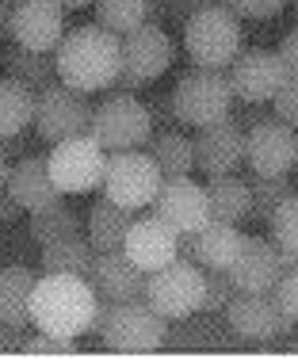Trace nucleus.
I'll use <instances>...</instances> for the list:
<instances>
[{
	"instance_id": "f257e3e1",
	"label": "nucleus",
	"mask_w": 298,
	"mask_h": 359,
	"mask_svg": "<svg viewBox=\"0 0 298 359\" xmlns=\"http://www.w3.org/2000/svg\"><path fill=\"white\" fill-rule=\"evenodd\" d=\"M123 69V39L100 23H81L65 31L54 50V73L76 92H104Z\"/></svg>"
},
{
	"instance_id": "f03ea898",
	"label": "nucleus",
	"mask_w": 298,
	"mask_h": 359,
	"mask_svg": "<svg viewBox=\"0 0 298 359\" xmlns=\"http://www.w3.org/2000/svg\"><path fill=\"white\" fill-rule=\"evenodd\" d=\"M96 290L81 276H62V271H42L31 290V325L39 332H57V337H84L96 310Z\"/></svg>"
},
{
	"instance_id": "7ed1b4c3",
	"label": "nucleus",
	"mask_w": 298,
	"mask_h": 359,
	"mask_svg": "<svg viewBox=\"0 0 298 359\" xmlns=\"http://www.w3.org/2000/svg\"><path fill=\"white\" fill-rule=\"evenodd\" d=\"M180 31H184L187 57L199 69H229V62L241 54V20L226 4L187 15V23Z\"/></svg>"
},
{
	"instance_id": "20e7f679",
	"label": "nucleus",
	"mask_w": 298,
	"mask_h": 359,
	"mask_svg": "<svg viewBox=\"0 0 298 359\" xmlns=\"http://www.w3.org/2000/svg\"><path fill=\"white\" fill-rule=\"evenodd\" d=\"M172 96V111L184 126H210L218 118H229L233 115V84H229V73L226 69H187L176 88L168 92Z\"/></svg>"
},
{
	"instance_id": "39448f33",
	"label": "nucleus",
	"mask_w": 298,
	"mask_h": 359,
	"mask_svg": "<svg viewBox=\"0 0 298 359\" xmlns=\"http://www.w3.org/2000/svg\"><path fill=\"white\" fill-rule=\"evenodd\" d=\"M88 134L104 145L107 153H118V149H142L153 134V118H149V107L142 104L134 92H115L107 96L104 104L92 107V126Z\"/></svg>"
},
{
	"instance_id": "423d86ee",
	"label": "nucleus",
	"mask_w": 298,
	"mask_h": 359,
	"mask_svg": "<svg viewBox=\"0 0 298 359\" xmlns=\"http://www.w3.org/2000/svg\"><path fill=\"white\" fill-rule=\"evenodd\" d=\"M92 126V104L88 92H76L69 84L54 81L46 88L35 92V118H31V130L39 134V142L54 145L76 134H88Z\"/></svg>"
},
{
	"instance_id": "0eeeda50",
	"label": "nucleus",
	"mask_w": 298,
	"mask_h": 359,
	"mask_svg": "<svg viewBox=\"0 0 298 359\" xmlns=\"http://www.w3.org/2000/svg\"><path fill=\"white\" fill-rule=\"evenodd\" d=\"M203 283H207V271L199 264L184 260H168L165 268L149 271L146 276V302L161 313L165 321H180V318H191L203 302Z\"/></svg>"
},
{
	"instance_id": "6e6552de",
	"label": "nucleus",
	"mask_w": 298,
	"mask_h": 359,
	"mask_svg": "<svg viewBox=\"0 0 298 359\" xmlns=\"http://www.w3.org/2000/svg\"><path fill=\"white\" fill-rule=\"evenodd\" d=\"M161 168L153 165L149 153L142 149H118V153H107L104 161V180H100V191L107 195L118 207H130V210H142L153 203L161 187Z\"/></svg>"
},
{
	"instance_id": "1a4fd4ad",
	"label": "nucleus",
	"mask_w": 298,
	"mask_h": 359,
	"mask_svg": "<svg viewBox=\"0 0 298 359\" xmlns=\"http://www.w3.org/2000/svg\"><path fill=\"white\" fill-rule=\"evenodd\" d=\"M168 321L146 302V298H130V302H111V313L104 321V340L111 352H157L165 348Z\"/></svg>"
},
{
	"instance_id": "9d476101",
	"label": "nucleus",
	"mask_w": 298,
	"mask_h": 359,
	"mask_svg": "<svg viewBox=\"0 0 298 359\" xmlns=\"http://www.w3.org/2000/svg\"><path fill=\"white\" fill-rule=\"evenodd\" d=\"M104 161H107V149L92 138V134H76V138L54 142L46 153L50 180L57 184L62 195H84V191H92V187H100V180H104Z\"/></svg>"
},
{
	"instance_id": "9b49d317",
	"label": "nucleus",
	"mask_w": 298,
	"mask_h": 359,
	"mask_svg": "<svg viewBox=\"0 0 298 359\" xmlns=\"http://www.w3.org/2000/svg\"><path fill=\"white\" fill-rule=\"evenodd\" d=\"M245 161L257 176H287L298 165V130L283 118H260L245 130Z\"/></svg>"
},
{
	"instance_id": "f8f14e48",
	"label": "nucleus",
	"mask_w": 298,
	"mask_h": 359,
	"mask_svg": "<svg viewBox=\"0 0 298 359\" xmlns=\"http://www.w3.org/2000/svg\"><path fill=\"white\" fill-rule=\"evenodd\" d=\"M153 215L165 226H172L176 233H199L210 222V203H207V187L195 184L191 176H172L161 180L157 195H153Z\"/></svg>"
},
{
	"instance_id": "ddd939ff",
	"label": "nucleus",
	"mask_w": 298,
	"mask_h": 359,
	"mask_svg": "<svg viewBox=\"0 0 298 359\" xmlns=\"http://www.w3.org/2000/svg\"><path fill=\"white\" fill-rule=\"evenodd\" d=\"M229 84H233V96L241 104H271V96L279 92V84L287 81V65L276 50H241V54L229 62Z\"/></svg>"
},
{
	"instance_id": "4468645a",
	"label": "nucleus",
	"mask_w": 298,
	"mask_h": 359,
	"mask_svg": "<svg viewBox=\"0 0 298 359\" xmlns=\"http://www.w3.org/2000/svg\"><path fill=\"white\" fill-rule=\"evenodd\" d=\"M191 145H195V168L207 176H226L245 165V126H237L233 115L218 118L210 126H199Z\"/></svg>"
},
{
	"instance_id": "2eb2a0df",
	"label": "nucleus",
	"mask_w": 298,
	"mask_h": 359,
	"mask_svg": "<svg viewBox=\"0 0 298 359\" xmlns=\"http://www.w3.org/2000/svg\"><path fill=\"white\" fill-rule=\"evenodd\" d=\"M172 57L176 46L161 23H142L123 35V73L138 76L142 84H153L161 73H168Z\"/></svg>"
},
{
	"instance_id": "dca6fc26",
	"label": "nucleus",
	"mask_w": 298,
	"mask_h": 359,
	"mask_svg": "<svg viewBox=\"0 0 298 359\" xmlns=\"http://www.w3.org/2000/svg\"><path fill=\"white\" fill-rule=\"evenodd\" d=\"M65 35V8L57 0H20L12 12V42L15 46L54 54Z\"/></svg>"
},
{
	"instance_id": "f3484780",
	"label": "nucleus",
	"mask_w": 298,
	"mask_h": 359,
	"mask_svg": "<svg viewBox=\"0 0 298 359\" xmlns=\"http://www.w3.org/2000/svg\"><path fill=\"white\" fill-rule=\"evenodd\" d=\"M8 199L15 203L20 210L35 215V210H46L62 199L57 184L50 180V168H46V153H27V157L12 161V172H8V184H4Z\"/></svg>"
},
{
	"instance_id": "a211bd4d",
	"label": "nucleus",
	"mask_w": 298,
	"mask_h": 359,
	"mask_svg": "<svg viewBox=\"0 0 298 359\" xmlns=\"http://www.w3.org/2000/svg\"><path fill=\"white\" fill-rule=\"evenodd\" d=\"M279 271H283V264H279V245L264 241V237H245L241 252H237V260L226 268V276H229V283H233V290L271 294Z\"/></svg>"
},
{
	"instance_id": "6ab92c4d",
	"label": "nucleus",
	"mask_w": 298,
	"mask_h": 359,
	"mask_svg": "<svg viewBox=\"0 0 298 359\" xmlns=\"http://www.w3.org/2000/svg\"><path fill=\"white\" fill-rule=\"evenodd\" d=\"M241 241L245 233L233 226V222H215L210 218L199 233H184L180 237V256L207 271H226L229 264L237 260L241 252Z\"/></svg>"
},
{
	"instance_id": "aec40b11",
	"label": "nucleus",
	"mask_w": 298,
	"mask_h": 359,
	"mask_svg": "<svg viewBox=\"0 0 298 359\" xmlns=\"http://www.w3.org/2000/svg\"><path fill=\"white\" fill-rule=\"evenodd\" d=\"M123 252L149 276V271L165 268L168 260L180 256V233H176L172 226H165L157 215L134 218V226L126 229V237H123Z\"/></svg>"
},
{
	"instance_id": "412c9836",
	"label": "nucleus",
	"mask_w": 298,
	"mask_h": 359,
	"mask_svg": "<svg viewBox=\"0 0 298 359\" xmlns=\"http://www.w3.org/2000/svg\"><path fill=\"white\" fill-rule=\"evenodd\" d=\"M88 283H92V290H96L100 298H107V302L146 298V271H142L123 249L96 252V264H92Z\"/></svg>"
},
{
	"instance_id": "4be33fe9",
	"label": "nucleus",
	"mask_w": 298,
	"mask_h": 359,
	"mask_svg": "<svg viewBox=\"0 0 298 359\" xmlns=\"http://www.w3.org/2000/svg\"><path fill=\"white\" fill-rule=\"evenodd\" d=\"M222 313H226L229 329H233V337H241V340H276L279 306H276V298H271V294L237 290Z\"/></svg>"
},
{
	"instance_id": "5701e85b",
	"label": "nucleus",
	"mask_w": 298,
	"mask_h": 359,
	"mask_svg": "<svg viewBox=\"0 0 298 359\" xmlns=\"http://www.w3.org/2000/svg\"><path fill=\"white\" fill-rule=\"evenodd\" d=\"M134 218H138V210L118 207V203H111L104 195V199L92 203L88 222H84V237H88V245L96 252H115V249H123V237L134 226Z\"/></svg>"
},
{
	"instance_id": "b1692460",
	"label": "nucleus",
	"mask_w": 298,
	"mask_h": 359,
	"mask_svg": "<svg viewBox=\"0 0 298 359\" xmlns=\"http://www.w3.org/2000/svg\"><path fill=\"white\" fill-rule=\"evenodd\" d=\"M35 271L31 268H0V321L27 329L31 325V290H35Z\"/></svg>"
},
{
	"instance_id": "393cba45",
	"label": "nucleus",
	"mask_w": 298,
	"mask_h": 359,
	"mask_svg": "<svg viewBox=\"0 0 298 359\" xmlns=\"http://www.w3.org/2000/svg\"><path fill=\"white\" fill-rule=\"evenodd\" d=\"M149 157H153V165L161 168V176L165 180H172V176H191L195 172V145L187 134L180 130H157V134H149Z\"/></svg>"
},
{
	"instance_id": "a878e982",
	"label": "nucleus",
	"mask_w": 298,
	"mask_h": 359,
	"mask_svg": "<svg viewBox=\"0 0 298 359\" xmlns=\"http://www.w3.org/2000/svg\"><path fill=\"white\" fill-rule=\"evenodd\" d=\"M207 203H210V218L215 222H241L249 218V184L237 180L233 172L226 176H207Z\"/></svg>"
},
{
	"instance_id": "bb28decb",
	"label": "nucleus",
	"mask_w": 298,
	"mask_h": 359,
	"mask_svg": "<svg viewBox=\"0 0 298 359\" xmlns=\"http://www.w3.org/2000/svg\"><path fill=\"white\" fill-rule=\"evenodd\" d=\"M0 65H4V76H15V81L27 84L31 92H39V88H46V84L57 81L54 57L39 54V50H27V46H15V42L0 54Z\"/></svg>"
},
{
	"instance_id": "cd10ccee",
	"label": "nucleus",
	"mask_w": 298,
	"mask_h": 359,
	"mask_svg": "<svg viewBox=\"0 0 298 359\" xmlns=\"http://www.w3.org/2000/svg\"><path fill=\"white\" fill-rule=\"evenodd\" d=\"M92 264H96V249L88 245V237H65V241L42 245V271H62V276H92Z\"/></svg>"
},
{
	"instance_id": "c85d7f7f",
	"label": "nucleus",
	"mask_w": 298,
	"mask_h": 359,
	"mask_svg": "<svg viewBox=\"0 0 298 359\" xmlns=\"http://www.w3.org/2000/svg\"><path fill=\"white\" fill-rule=\"evenodd\" d=\"M35 118V92L15 76H0V138L27 130Z\"/></svg>"
},
{
	"instance_id": "c756f323",
	"label": "nucleus",
	"mask_w": 298,
	"mask_h": 359,
	"mask_svg": "<svg viewBox=\"0 0 298 359\" xmlns=\"http://www.w3.org/2000/svg\"><path fill=\"white\" fill-rule=\"evenodd\" d=\"M84 233V218L76 215L73 207H65L62 199L46 210H35L31 215V237L39 245H54V241H65V237H81Z\"/></svg>"
},
{
	"instance_id": "7c9ffc66",
	"label": "nucleus",
	"mask_w": 298,
	"mask_h": 359,
	"mask_svg": "<svg viewBox=\"0 0 298 359\" xmlns=\"http://www.w3.org/2000/svg\"><path fill=\"white\" fill-rule=\"evenodd\" d=\"M92 8H96V23H100V27L115 31V35L123 39L126 31L149 23L153 0H96Z\"/></svg>"
},
{
	"instance_id": "2f4dec72",
	"label": "nucleus",
	"mask_w": 298,
	"mask_h": 359,
	"mask_svg": "<svg viewBox=\"0 0 298 359\" xmlns=\"http://www.w3.org/2000/svg\"><path fill=\"white\" fill-rule=\"evenodd\" d=\"M287 195H294V184L287 176H257L252 172V180H249V215L271 218Z\"/></svg>"
},
{
	"instance_id": "473e14b6",
	"label": "nucleus",
	"mask_w": 298,
	"mask_h": 359,
	"mask_svg": "<svg viewBox=\"0 0 298 359\" xmlns=\"http://www.w3.org/2000/svg\"><path fill=\"white\" fill-rule=\"evenodd\" d=\"M268 222H271V237H276L279 252H287L298 260V191L287 195Z\"/></svg>"
},
{
	"instance_id": "72a5a7b5",
	"label": "nucleus",
	"mask_w": 298,
	"mask_h": 359,
	"mask_svg": "<svg viewBox=\"0 0 298 359\" xmlns=\"http://www.w3.org/2000/svg\"><path fill=\"white\" fill-rule=\"evenodd\" d=\"M279 264H283V271H279L276 287H271V298H276L279 313H287V318L298 321V260L287 252H279Z\"/></svg>"
},
{
	"instance_id": "f704fd0d",
	"label": "nucleus",
	"mask_w": 298,
	"mask_h": 359,
	"mask_svg": "<svg viewBox=\"0 0 298 359\" xmlns=\"http://www.w3.org/2000/svg\"><path fill=\"white\" fill-rule=\"evenodd\" d=\"M237 290L229 283L226 271H207V283H203V302H199V313H222L229 306Z\"/></svg>"
},
{
	"instance_id": "c9c22d12",
	"label": "nucleus",
	"mask_w": 298,
	"mask_h": 359,
	"mask_svg": "<svg viewBox=\"0 0 298 359\" xmlns=\"http://www.w3.org/2000/svg\"><path fill=\"white\" fill-rule=\"evenodd\" d=\"M20 352H27V355H73L76 337H57V332H39L35 329V337H23Z\"/></svg>"
},
{
	"instance_id": "e433bc0d",
	"label": "nucleus",
	"mask_w": 298,
	"mask_h": 359,
	"mask_svg": "<svg viewBox=\"0 0 298 359\" xmlns=\"http://www.w3.org/2000/svg\"><path fill=\"white\" fill-rule=\"evenodd\" d=\"M271 107H276V118H283L287 126H298V76L287 73V81L271 96Z\"/></svg>"
},
{
	"instance_id": "4c0bfd02",
	"label": "nucleus",
	"mask_w": 298,
	"mask_h": 359,
	"mask_svg": "<svg viewBox=\"0 0 298 359\" xmlns=\"http://www.w3.org/2000/svg\"><path fill=\"white\" fill-rule=\"evenodd\" d=\"M237 20H271V15L283 12L287 0H222Z\"/></svg>"
},
{
	"instance_id": "58836bf2",
	"label": "nucleus",
	"mask_w": 298,
	"mask_h": 359,
	"mask_svg": "<svg viewBox=\"0 0 298 359\" xmlns=\"http://www.w3.org/2000/svg\"><path fill=\"white\" fill-rule=\"evenodd\" d=\"M146 107H149V118H153V134H157V130H172V126L180 123L176 111H172V96H157Z\"/></svg>"
},
{
	"instance_id": "ea45409f",
	"label": "nucleus",
	"mask_w": 298,
	"mask_h": 359,
	"mask_svg": "<svg viewBox=\"0 0 298 359\" xmlns=\"http://www.w3.org/2000/svg\"><path fill=\"white\" fill-rule=\"evenodd\" d=\"M279 57H283V65H287V73L298 76V27L294 31H287V39L279 42V50H276Z\"/></svg>"
},
{
	"instance_id": "a19ab883",
	"label": "nucleus",
	"mask_w": 298,
	"mask_h": 359,
	"mask_svg": "<svg viewBox=\"0 0 298 359\" xmlns=\"http://www.w3.org/2000/svg\"><path fill=\"white\" fill-rule=\"evenodd\" d=\"M0 145H4L8 157H27V153H35V149H31V145H35V142H31V126H27V130H20V134H12V138H0Z\"/></svg>"
},
{
	"instance_id": "79ce46f5",
	"label": "nucleus",
	"mask_w": 298,
	"mask_h": 359,
	"mask_svg": "<svg viewBox=\"0 0 298 359\" xmlns=\"http://www.w3.org/2000/svg\"><path fill=\"white\" fill-rule=\"evenodd\" d=\"M20 344H23V329L0 321V352H20Z\"/></svg>"
},
{
	"instance_id": "37998d69",
	"label": "nucleus",
	"mask_w": 298,
	"mask_h": 359,
	"mask_svg": "<svg viewBox=\"0 0 298 359\" xmlns=\"http://www.w3.org/2000/svg\"><path fill=\"white\" fill-rule=\"evenodd\" d=\"M12 12H15L12 0H0V39H12Z\"/></svg>"
},
{
	"instance_id": "c03bdc74",
	"label": "nucleus",
	"mask_w": 298,
	"mask_h": 359,
	"mask_svg": "<svg viewBox=\"0 0 298 359\" xmlns=\"http://www.w3.org/2000/svg\"><path fill=\"white\" fill-rule=\"evenodd\" d=\"M8 172H12V157H8L4 145H0V191H4V184H8Z\"/></svg>"
},
{
	"instance_id": "a18cd8bd",
	"label": "nucleus",
	"mask_w": 298,
	"mask_h": 359,
	"mask_svg": "<svg viewBox=\"0 0 298 359\" xmlns=\"http://www.w3.org/2000/svg\"><path fill=\"white\" fill-rule=\"evenodd\" d=\"M57 4H62L65 12H81V8H92L96 0H57Z\"/></svg>"
},
{
	"instance_id": "49530a36",
	"label": "nucleus",
	"mask_w": 298,
	"mask_h": 359,
	"mask_svg": "<svg viewBox=\"0 0 298 359\" xmlns=\"http://www.w3.org/2000/svg\"><path fill=\"white\" fill-rule=\"evenodd\" d=\"M291 348H294V352H298V340H294V344H291Z\"/></svg>"
},
{
	"instance_id": "de8ad7c7",
	"label": "nucleus",
	"mask_w": 298,
	"mask_h": 359,
	"mask_svg": "<svg viewBox=\"0 0 298 359\" xmlns=\"http://www.w3.org/2000/svg\"><path fill=\"white\" fill-rule=\"evenodd\" d=\"M12 4H20V0H12Z\"/></svg>"
},
{
	"instance_id": "09e8293b",
	"label": "nucleus",
	"mask_w": 298,
	"mask_h": 359,
	"mask_svg": "<svg viewBox=\"0 0 298 359\" xmlns=\"http://www.w3.org/2000/svg\"><path fill=\"white\" fill-rule=\"evenodd\" d=\"M294 8H298V0H294Z\"/></svg>"
},
{
	"instance_id": "8fccbe9b",
	"label": "nucleus",
	"mask_w": 298,
	"mask_h": 359,
	"mask_svg": "<svg viewBox=\"0 0 298 359\" xmlns=\"http://www.w3.org/2000/svg\"><path fill=\"white\" fill-rule=\"evenodd\" d=\"M165 4H168V0H165Z\"/></svg>"
}]
</instances>
